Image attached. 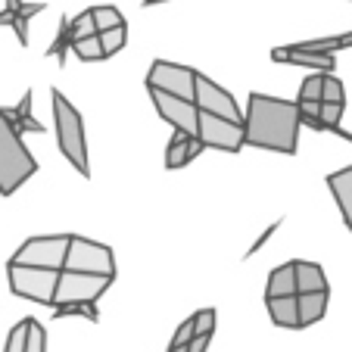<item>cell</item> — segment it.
Returning <instances> with one entry per match:
<instances>
[{
	"label": "cell",
	"mask_w": 352,
	"mask_h": 352,
	"mask_svg": "<svg viewBox=\"0 0 352 352\" xmlns=\"http://www.w3.org/2000/svg\"><path fill=\"white\" fill-rule=\"evenodd\" d=\"M268 306V318L278 327H287V331H299V293L293 296H265Z\"/></svg>",
	"instance_id": "15"
},
{
	"label": "cell",
	"mask_w": 352,
	"mask_h": 352,
	"mask_svg": "<svg viewBox=\"0 0 352 352\" xmlns=\"http://www.w3.org/2000/svg\"><path fill=\"white\" fill-rule=\"evenodd\" d=\"M150 91V100H153L156 113L175 128V131H187V134H197L199 125V107L193 100H184L178 94H168V91H156V87H146Z\"/></svg>",
	"instance_id": "10"
},
{
	"label": "cell",
	"mask_w": 352,
	"mask_h": 352,
	"mask_svg": "<svg viewBox=\"0 0 352 352\" xmlns=\"http://www.w3.org/2000/svg\"><path fill=\"white\" fill-rule=\"evenodd\" d=\"M299 100H321V103H324V72H315L302 81Z\"/></svg>",
	"instance_id": "25"
},
{
	"label": "cell",
	"mask_w": 352,
	"mask_h": 352,
	"mask_svg": "<svg viewBox=\"0 0 352 352\" xmlns=\"http://www.w3.org/2000/svg\"><path fill=\"white\" fill-rule=\"evenodd\" d=\"M66 268L72 272H91V274H109L116 278V256L107 243H97V240L87 237H75L72 234V246H69V259Z\"/></svg>",
	"instance_id": "8"
},
{
	"label": "cell",
	"mask_w": 352,
	"mask_h": 352,
	"mask_svg": "<svg viewBox=\"0 0 352 352\" xmlns=\"http://www.w3.org/2000/svg\"><path fill=\"white\" fill-rule=\"evenodd\" d=\"M116 278L109 274H91V272H72V268H63L60 272V284H56V299H54V309L60 306H94L100 302V296L113 287Z\"/></svg>",
	"instance_id": "5"
},
{
	"label": "cell",
	"mask_w": 352,
	"mask_h": 352,
	"mask_svg": "<svg viewBox=\"0 0 352 352\" xmlns=\"http://www.w3.org/2000/svg\"><path fill=\"white\" fill-rule=\"evenodd\" d=\"M337 41H340V47H352V32L349 34H337Z\"/></svg>",
	"instance_id": "35"
},
{
	"label": "cell",
	"mask_w": 352,
	"mask_h": 352,
	"mask_svg": "<svg viewBox=\"0 0 352 352\" xmlns=\"http://www.w3.org/2000/svg\"><path fill=\"white\" fill-rule=\"evenodd\" d=\"M69 246H72V234H54V237H28L25 243L13 253L10 262L19 265H41V268H56L63 272L69 259Z\"/></svg>",
	"instance_id": "6"
},
{
	"label": "cell",
	"mask_w": 352,
	"mask_h": 352,
	"mask_svg": "<svg viewBox=\"0 0 352 352\" xmlns=\"http://www.w3.org/2000/svg\"><path fill=\"white\" fill-rule=\"evenodd\" d=\"M94 19H97V28L100 32H107V28H116V25H122L125 22V16L119 13L116 7H94Z\"/></svg>",
	"instance_id": "26"
},
{
	"label": "cell",
	"mask_w": 352,
	"mask_h": 352,
	"mask_svg": "<svg viewBox=\"0 0 352 352\" xmlns=\"http://www.w3.org/2000/svg\"><path fill=\"white\" fill-rule=\"evenodd\" d=\"M343 109H346V103H321V122H324L327 128L340 125V119H343Z\"/></svg>",
	"instance_id": "30"
},
{
	"label": "cell",
	"mask_w": 352,
	"mask_h": 352,
	"mask_svg": "<svg viewBox=\"0 0 352 352\" xmlns=\"http://www.w3.org/2000/svg\"><path fill=\"white\" fill-rule=\"evenodd\" d=\"M327 299L331 290H315V293H299V324L312 327L327 315Z\"/></svg>",
	"instance_id": "16"
},
{
	"label": "cell",
	"mask_w": 352,
	"mask_h": 352,
	"mask_svg": "<svg viewBox=\"0 0 352 352\" xmlns=\"http://www.w3.org/2000/svg\"><path fill=\"white\" fill-rule=\"evenodd\" d=\"M193 327H197V333H209V337H212V331H215V309H203V312L193 315Z\"/></svg>",
	"instance_id": "29"
},
{
	"label": "cell",
	"mask_w": 352,
	"mask_h": 352,
	"mask_svg": "<svg viewBox=\"0 0 352 352\" xmlns=\"http://www.w3.org/2000/svg\"><path fill=\"white\" fill-rule=\"evenodd\" d=\"M274 63H293V66H309L318 69V72H333L337 66V56L333 54H321V50H302V47H274L272 50Z\"/></svg>",
	"instance_id": "12"
},
{
	"label": "cell",
	"mask_w": 352,
	"mask_h": 352,
	"mask_svg": "<svg viewBox=\"0 0 352 352\" xmlns=\"http://www.w3.org/2000/svg\"><path fill=\"white\" fill-rule=\"evenodd\" d=\"M315 290H331L324 268L315 265V262H296V293H315Z\"/></svg>",
	"instance_id": "19"
},
{
	"label": "cell",
	"mask_w": 352,
	"mask_h": 352,
	"mask_svg": "<svg viewBox=\"0 0 352 352\" xmlns=\"http://www.w3.org/2000/svg\"><path fill=\"white\" fill-rule=\"evenodd\" d=\"M28 331H32V318H22L19 324L10 331L3 352H25V346H28Z\"/></svg>",
	"instance_id": "23"
},
{
	"label": "cell",
	"mask_w": 352,
	"mask_h": 352,
	"mask_svg": "<svg viewBox=\"0 0 352 352\" xmlns=\"http://www.w3.org/2000/svg\"><path fill=\"white\" fill-rule=\"evenodd\" d=\"M72 41H75L72 19H69V16H63V19H60V34H56L54 44L47 47V56H56V63H60V66H66V54L72 50Z\"/></svg>",
	"instance_id": "20"
},
{
	"label": "cell",
	"mask_w": 352,
	"mask_h": 352,
	"mask_svg": "<svg viewBox=\"0 0 352 352\" xmlns=\"http://www.w3.org/2000/svg\"><path fill=\"white\" fill-rule=\"evenodd\" d=\"M278 225H280V221H274V225H268V231H265V234H262V237H259V240H256V243H253V246H250V256H253V253H256V250H259V246H262V243H265V240H268V237H272V234H274V231H278Z\"/></svg>",
	"instance_id": "33"
},
{
	"label": "cell",
	"mask_w": 352,
	"mask_h": 352,
	"mask_svg": "<svg viewBox=\"0 0 352 352\" xmlns=\"http://www.w3.org/2000/svg\"><path fill=\"white\" fill-rule=\"evenodd\" d=\"M166 352H187V346H168Z\"/></svg>",
	"instance_id": "36"
},
{
	"label": "cell",
	"mask_w": 352,
	"mask_h": 352,
	"mask_svg": "<svg viewBox=\"0 0 352 352\" xmlns=\"http://www.w3.org/2000/svg\"><path fill=\"white\" fill-rule=\"evenodd\" d=\"M100 41H103V47H107V56L119 54L122 47L128 44V25L122 22V25H116V28H107V32H100Z\"/></svg>",
	"instance_id": "22"
},
{
	"label": "cell",
	"mask_w": 352,
	"mask_h": 352,
	"mask_svg": "<svg viewBox=\"0 0 352 352\" xmlns=\"http://www.w3.org/2000/svg\"><path fill=\"white\" fill-rule=\"evenodd\" d=\"M25 352H47V333L38 318H32V331H28V346Z\"/></svg>",
	"instance_id": "28"
},
{
	"label": "cell",
	"mask_w": 352,
	"mask_h": 352,
	"mask_svg": "<svg viewBox=\"0 0 352 352\" xmlns=\"http://www.w3.org/2000/svg\"><path fill=\"white\" fill-rule=\"evenodd\" d=\"M156 3H166V0H144V7H156Z\"/></svg>",
	"instance_id": "37"
},
{
	"label": "cell",
	"mask_w": 352,
	"mask_h": 352,
	"mask_svg": "<svg viewBox=\"0 0 352 352\" xmlns=\"http://www.w3.org/2000/svg\"><path fill=\"white\" fill-rule=\"evenodd\" d=\"M54 100V125H56V144L60 153L69 160V166H75V172L81 178L91 175V162H87V140H85V119L75 109V103H69V97L63 91H50Z\"/></svg>",
	"instance_id": "3"
},
{
	"label": "cell",
	"mask_w": 352,
	"mask_h": 352,
	"mask_svg": "<svg viewBox=\"0 0 352 352\" xmlns=\"http://www.w3.org/2000/svg\"><path fill=\"white\" fill-rule=\"evenodd\" d=\"M193 337H197V327H193V315H190L184 324H178V331H175V337H172V343L168 346H187Z\"/></svg>",
	"instance_id": "31"
},
{
	"label": "cell",
	"mask_w": 352,
	"mask_h": 352,
	"mask_svg": "<svg viewBox=\"0 0 352 352\" xmlns=\"http://www.w3.org/2000/svg\"><path fill=\"white\" fill-rule=\"evenodd\" d=\"M299 128H302L299 103H290V100H280L259 91L250 94L243 109L246 146L293 156L299 146Z\"/></svg>",
	"instance_id": "1"
},
{
	"label": "cell",
	"mask_w": 352,
	"mask_h": 352,
	"mask_svg": "<svg viewBox=\"0 0 352 352\" xmlns=\"http://www.w3.org/2000/svg\"><path fill=\"white\" fill-rule=\"evenodd\" d=\"M209 333H197V337L190 340V343H187V352H206L209 349Z\"/></svg>",
	"instance_id": "32"
},
{
	"label": "cell",
	"mask_w": 352,
	"mask_h": 352,
	"mask_svg": "<svg viewBox=\"0 0 352 352\" xmlns=\"http://www.w3.org/2000/svg\"><path fill=\"white\" fill-rule=\"evenodd\" d=\"M7 280L10 290L22 299H32L38 306L54 309L56 299V284H60V272L56 268H41V265H19L10 262L7 265Z\"/></svg>",
	"instance_id": "4"
},
{
	"label": "cell",
	"mask_w": 352,
	"mask_h": 352,
	"mask_svg": "<svg viewBox=\"0 0 352 352\" xmlns=\"http://www.w3.org/2000/svg\"><path fill=\"white\" fill-rule=\"evenodd\" d=\"M206 150V144L197 138V134H187V131H175L172 140L166 146V168H184L187 162H193L199 153Z\"/></svg>",
	"instance_id": "13"
},
{
	"label": "cell",
	"mask_w": 352,
	"mask_h": 352,
	"mask_svg": "<svg viewBox=\"0 0 352 352\" xmlns=\"http://www.w3.org/2000/svg\"><path fill=\"white\" fill-rule=\"evenodd\" d=\"M197 69L181 66V63H168V60H156L146 72V87H156V91H168L178 94L184 100H193L197 94Z\"/></svg>",
	"instance_id": "9"
},
{
	"label": "cell",
	"mask_w": 352,
	"mask_h": 352,
	"mask_svg": "<svg viewBox=\"0 0 352 352\" xmlns=\"http://www.w3.org/2000/svg\"><path fill=\"white\" fill-rule=\"evenodd\" d=\"M32 97H34V94L25 91V94H22V100L16 103L13 109H3V107H0V116H7V119L13 122L19 131H34V134H41V131H44V125H41V122L32 116Z\"/></svg>",
	"instance_id": "18"
},
{
	"label": "cell",
	"mask_w": 352,
	"mask_h": 352,
	"mask_svg": "<svg viewBox=\"0 0 352 352\" xmlns=\"http://www.w3.org/2000/svg\"><path fill=\"white\" fill-rule=\"evenodd\" d=\"M193 103H197L203 113H215V116H225V119L243 122V109H240V103L234 100V94L225 91L221 85H215V81L206 78V75H197V94H193Z\"/></svg>",
	"instance_id": "11"
},
{
	"label": "cell",
	"mask_w": 352,
	"mask_h": 352,
	"mask_svg": "<svg viewBox=\"0 0 352 352\" xmlns=\"http://www.w3.org/2000/svg\"><path fill=\"white\" fill-rule=\"evenodd\" d=\"M7 10H13V13H19V16H25V10H28V3H22V0H7L3 3Z\"/></svg>",
	"instance_id": "34"
},
{
	"label": "cell",
	"mask_w": 352,
	"mask_h": 352,
	"mask_svg": "<svg viewBox=\"0 0 352 352\" xmlns=\"http://www.w3.org/2000/svg\"><path fill=\"white\" fill-rule=\"evenodd\" d=\"M327 187H331L333 199H337V209L343 215L346 228L352 231V166L337 168V172L327 175Z\"/></svg>",
	"instance_id": "14"
},
{
	"label": "cell",
	"mask_w": 352,
	"mask_h": 352,
	"mask_svg": "<svg viewBox=\"0 0 352 352\" xmlns=\"http://www.w3.org/2000/svg\"><path fill=\"white\" fill-rule=\"evenodd\" d=\"M324 103H346L343 81L333 78L331 72H324Z\"/></svg>",
	"instance_id": "27"
},
{
	"label": "cell",
	"mask_w": 352,
	"mask_h": 352,
	"mask_svg": "<svg viewBox=\"0 0 352 352\" xmlns=\"http://www.w3.org/2000/svg\"><path fill=\"white\" fill-rule=\"evenodd\" d=\"M72 54L85 63H97V60H107V47H103L100 34H91V38L72 41Z\"/></svg>",
	"instance_id": "21"
},
{
	"label": "cell",
	"mask_w": 352,
	"mask_h": 352,
	"mask_svg": "<svg viewBox=\"0 0 352 352\" xmlns=\"http://www.w3.org/2000/svg\"><path fill=\"white\" fill-rule=\"evenodd\" d=\"M293 293H296V262H284V265L272 268L265 296H293Z\"/></svg>",
	"instance_id": "17"
},
{
	"label": "cell",
	"mask_w": 352,
	"mask_h": 352,
	"mask_svg": "<svg viewBox=\"0 0 352 352\" xmlns=\"http://www.w3.org/2000/svg\"><path fill=\"white\" fill-rule=\"evenodd\" d=\"M197 138L206 146H212V150H221V153H240L246 146L243 122L225 119V116H215V113H203V109H199Z\"/></svg>",
	"instance_id": "7"
},
{
	"label": "cell",
	"mask_w": 352,
	"mask_h": 352,
	"mask_svg": "<svg viewBox=\"0 0 352 352\" xmlns=\"http://www.w3.org/2000/svg\"><path fill=\"white\" fill-rule=\"evenodd\" d=\"M72 34H75V41H78V38H91V34H100L97 19H94V7L85 10V13H78L72 19Z\"/></svg>",
	"instance_id": "24"
},
{
	"label": "cell",
	"mask_w": 352,
	"mask_h": 352,
	"mask_svg": "<svg viewBox=\"0 0 352 352\" xmlns=\"http://www.w3.org/2000/svg\"><path fill=\"white\" fill-rule=\"evenodd\" d=\"M34 172H38V160L25 146L22 131L7 116H0V193L13 197Z\"/></svg>",
	"instance_id": "2"
}]
</instances>
